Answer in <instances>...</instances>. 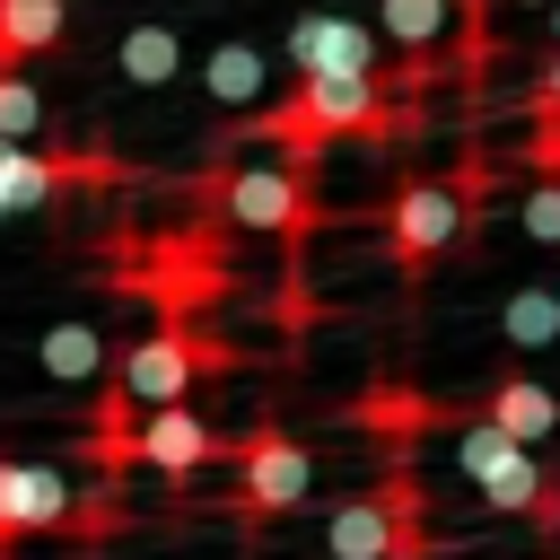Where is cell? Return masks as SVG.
Masks as SVG:
<instances>
[{
	"label": "cell",
	"instance_id": "ba28073f",
	"mask_svg": "<svg viewBox=\"0 0 560 560\" xmlns=\"http://www.w3.org/2000/svg\"><path fill=\"white\" fill-rule=\"evenodd\" d=\"M79 516V490L52 464H18L0 455V534H61Z\"/></svg>",
	"mask_w": 560,
	"mask_h": 560
},
{
	"label": "cell",
	"instance_id": "9c48e42d",
	"mask_svg": "<svg viewBox=\"0 0 560 560\" xmlns=\"http://www.w3.org/2000/svg\"><path fill=\"white\" fill-rule=\"evenodd\" d=\"M210 455H219V438H210V420H201V411H184V402L149 411V420H140V438H131V464H149V472H166V481L201 472Z\"/></svg>",
	"mask_w": 560,
	"mask_h": 560
},
{
	"label": "cell",
	"instance_id": "7402d4cb",
	"mask_svg": "<svg viewBox=\"0 0 560 560\" xmlns=\"http://www.w3.org/2000/svg\"><path fill=\"white\" fill-rule=\"evenodd\" d=\"M490 9H499V0H455V18L472 26V35H464V61H490Z\"/></svg>",
	"mask_w": 560,
	"mask_h": 560
},
{
	"label": "cell",
	"instance_id": "ac0fdd59",
	"mask_svg": "<svg viewBox=\"0 0 560 560\" xmlns=\"http://www.w3.org/2000/svg\"><path fill=\"white\" fill-rule=\"evenodd\" d=\"M499 324H508V341H516V350L560 341V289H551V280H525V289L499 306Z\"/></svg>",
	"mask_w": 560,
	"mask_h": 560
},
{
	"label": "cell",
	"instance_id": "7a4b0ae2",
	"mask_svg": "<svg viewBox=\"0 0 560 560\" xmlns=\"http://www.w3.org/2000/svg\"><path fill=\"white\" fill-rule=\"evenodd\" d=\"M420 481H385V490H368V499H350V508H332V525H324V551L332 560H429V534H420Z\"/></svg>",
	"mask_w": 560,
	"mask_h": 560
},
{
	"label": "cell",
	"instance_id": "603a6c76",
	"mask_svg": "<svg viewBox=\"0 0 560 560\" xmlns=\"http://www.w3.org/2000/svg\"><path fill=\"white\" fill-rule=\"evenodd\" d=\"M534 122H560V44H551V61L534 79Z\"/></svg>",
	"mask_w": 560,
	"mask_h": 560
},
{
	"label": "cell",
	"instance_id": "8fae6325",
	"mask_svg": "<svg viewBox=\"0 0 560 560\" xmlns=\"http://www.w3.org/2000/svg\"><path fill=\"white\" fill-rule=\"evenodd\" d=\"M70 175H96V166H88V158H44V149H26V140H0V219L44 210Z\"/></svg>",
	"mask_w": 560,
	"mask_h": 560
},
{
	"label": "cell",
	"instance_id": "e0dca14e",
	"mask_svg": "<svg viewBox=\"0 0 560 560\" xmlns=\"http://www.w3.org/2000/svg\"><path fill=\"white\" fill-rule=\"evenodd\" d=\"M35 359H44L52 385H79V376L105 368V332H96V324H52V332L35 341Z\"/></svg>",
	"mask_w": 560,
	"mask_h": 560
},
{
	"label": "cell",
	"instance_id": "d6986e66",
	"mask_svg": "<svg viewBox=\"0 0 560 560\" xmlns=\"http://www.w3.org/2000/svg\"><path fill=\"white\" fill-rule=\"evenodd\" d=\"M35 131H44V96H35V79L0 70V140H35Z\"/></svg>",
	"mask_w": 560,
	"mask_h": 560
},
{
	"label": "cell",
	"instance_id": "30bf717a",
	"mask_svg": "<svg viewBox=\"0 0 560 560\" xmlns=\"http://www.w3.org/2000/svg\"><path fill=\"white\" fill-rule=\"evenodd\" d=\"M289 70H298V79H306V70H376V35H368L359 18L315 9V18L289 26Z\"/></svg>",
	"mask_w": 560,
	"mask_h": 560
},
{
	"label": "cell",
	"instance_id": "cb8c5ba5",
	"mask_svg": "<svg viewBox=\"0 0 560 560\" xmlns=\"http://www.w3.org/2000/svg\"><path fill=\"white\" fill-rule=\"evenodd\" d=\"M525 158H534V175H560V122H534V149Z\"/></svg>",
	"mask_w": 560,
	"mask_h": 560
},
{
	"label": "cell",
	"instance_id": "44dd1931",
	"mask_svg": "<svg viewBox=\"0 0 560 560\" xmlns=\"http://www.w3.org/2000/svg\"><path fill=\"white\" fill-rule=\"evenodd\" d=\"M368 420H385V429H429L438 411H429V402H411V394H376V402H368Z\"/></svg>",
	"mask_w": 560,
	"mask_h": 560
},
{
	"label": "cell",
	"instance_id": "3957f363",
	"mask_svg": "<svg viewBox=\"0 0 560 560\" xmlns=\"http://www.w3.org/2000/svg\"><path fill=\"white\" fill-rule=\"evenodd\" d=\"M472 192H481V166H472V175H455V184H402V192H394V210H385V245H394V262H402V271H429V262L464 236Z\"/></svg>",
	"mask_w": 560,
	"mask_h": 560
},
{
	"label": "cell",
	"instance_id": "5b68a950",
	"mask_svg": "<svg viewBox=\"0 0 560 560\" xmlns=\"http://www.w3.org/2000/svg\"><path fill=\"white\" fill-rule=\"evenodd\" d=\"M455 464H464V481H472L499 516H534V499L551 490V472L534 464V446H516V438L490 429V420H472V429L455 438Z\"/></svg>",
	"mask_w": 560,
	"mask_h": 560
},
{
	"label": "cell",
	"instance_id": "4316f807",
	"mask_svg": "<svg viewBox=\"0 0 560 560\" xmlns=\"http://www.w3.org/2000/svg\"><path fill=\"white\" fill-rule=\"evenodd\" d=\"M0 560H9V534H0Z\"/></svg>",
	"mask_w": 560,
	"mask_h": 560
},
{
	"label": "cell",
	"instance_id": "484cf974",
	"mask_svg": "<svg viewBox=\"0 0 560 560\" xmlns=\"http://www.w3.org/2000/svg\"><path fill=\"white\" fill-rule=\"evenodd\" d=\"M551 44H560V0H551Z\"/></svg>",
	"mask_w": 560,
	"mask_h": 560
},
{
	"label": "cell",
	"instance_id": "ffe728a7",
	"mask_svg": "<svg viewBox=\"0 0 560 560\" xmlns=\"http://www.w3.org/2000/svg\"><path fill=\"white\" fill-rule=\"evenodd\" d=\"M525 236H534V245H560V175H542V184L525 192Z\"/></svg>",
	"mask_w": 560,
	"mask_h": 560
},
{
	"label": "cell",
	"instance_id": "9a60e30c",
	"mask_svg": "<svg viewBox=\"0 0 560 560\" xmlns=\"http://www.w3.org/2000/svg\"><path fill=\"white\" fill-rule=\"evenodd\" d=\"M114 70H122L131 88H166V79L184 70V35H175V26H131V35L114 44Z\"/></svg>",
	"mask_w": 560,
	"mask_h": 560
},
{
	"label": "cell",
	"instance_id": "83f0119b",
	"mask_svg": "<svg viewBox=\"0 0 560 560\" xmlns=\"http://www.w3.org/2000/svg\"><path fill=\"white\" fill-rule=\"evenodd\" d=\"M534 9H551V0H534Z\"/></svg>",
	"mask_w": 560,
	"mask_h": 560
},
{
	"label": "cell",
	"instance_id": "7c38bea8",
	"mask_svg": "<svg viewBox=\"0 0 560 560\" xmlns=\"http://www.w3.org/2000/svg\"><path fill=\"white\" fill-rule=\"evenodd\" d=\"M481 420H490V429H508L516 446H542V438L560 429V394H551V385H534V376H499V385H490V402H481Z\"/></svg>",
	"mask_w": 560,
	"mask_h": 560
},
{
	"label": "cell",
	"instance_id": "277c9868",
	"mask_svg": "<svg viewBox=\"0 0 560 560\" xmlns=\"http://www.w3.org/2000/svg\"><path fill=\"white\" fill-rule=\"evenodd\" d=\"M306 490H315V455H306L298 438H280V429H254V438L236 446V516H245V525H262V516H289Z\"/></svg>",
	"mask_w": 560,
	"mask_h": 560
},
{
	"label": "cell",
	"instance_id": "2e32d148",
	"mask_svg": "<svg viewBox=\"0 0 560 560\" xmlns=\"http://www.w3.org/2000/svg\"><path fill=\"white\" fill-rule=\"evenodd\" d=\"M201 88H210V105H254V96L271 88V61H262L254 44H219V52L201 61Z\"/></svg>",
	"mask_w": 560,
	"mask_h": 560
},
{
	"label": "cell",
	"instance_id": "52a82bcc",
	"mask_svg": "<svg viewBox=\"0 0 560 560\" xmlns=\"http://www.w3.org/2000/svg\"><path fill=\"white\" fill-rule=\"evenodd\" d=\"M210 201L236 219V228H298L306 219V175L298 166H228L210 184Z\"/></svg>",
	"mask_w": 560,
	"mask_h": 560
},
{
	"label": "cell",
	"instance_id": "4fadbf2b",
	"mask_svg": "<svg viewBox=\"0 0 560 560\" xmlns=\"http://www.w3.org/2000/svg\"><path fill=\"white\" fill-rule=\"evenodd\" d=\"M446 18H455V0H376V26H385V35L402 44V61H420V70H438Z\"/></svg>",
	"mask_w": 560,
	"mask_h": 560
},
{
	"label": "cell",
	"instance_id": "d4e9b609",
	"mask_svg": "<svg viewBox=\"0 0 560 560\" xmlns=\"http://www.w3.org/2000/svg\"><path fill=\"white\" fill-rule=\"evenodd\" d=\"M534 534H560V481H551V490L534 499Z\"/></svg>",
	"mask_w": 560,
	"mask_h": 560
},
{
	"label": "cell",
	"instance_id": "6da1fadb",
	"mask_svg": "<svg viewBox=\"0 0 560 560\" xmlns=\"http://www.w3.org/2000/svg\"><path fill=\"white\" fill-rule=\"evenodd\" d=\"M350 131H385V88H376V70H306L298 96L254 122V140H280L289 166H306L324 140H350Z\"/></svg>",
	"mask_w": 560,
	"mask_h": 560
},
{
	"label": "cell",
	"instance_id": "5bb4252c",
	"mask_svg": "<svg viewBox=\"0 0 560 560\" xmlns=\"http://www.w3.org/2000/svg\"><path fill=\"white\" fill-rule=\"evenodd\" d=\"M70 26V0H0V61H35L52 52Z\"/></svg>",
	"mask_w": 560,
	"mask_h": 560
},
{
	"label": "cell",
	"instance_id": "8992f818",
	"mask_svg": "<svg viewBox=\"0 0 560 560\" xmlns=\"http://www.w3.org/2000/svg\"><path fill=\"white\" fill-rule=\"evenodd\" d=\"M210 368V350L201 341H184V332H149V341H131L122 350V368H114V385L140 402V411H166V402H184L192 394V376Z\"/></svg>",
	"mask_w": 560,
	"mask_h": 560
}]
</instances>
